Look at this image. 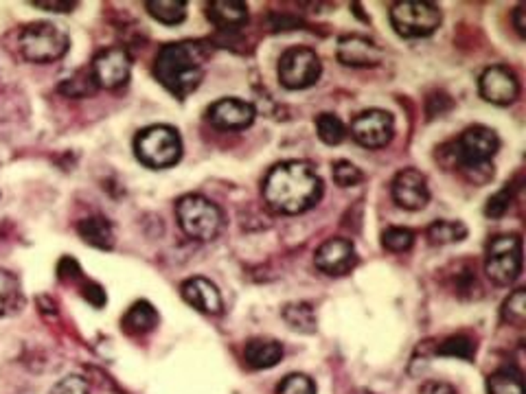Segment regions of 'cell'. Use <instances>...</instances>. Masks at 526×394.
Wrapping results in <instances>:
<instances>
[{
  "label": "cell",
  "instance_id": "cell-24",
  "mask_svg": "<svg viewBox=\"0 0 526 394\" xmlns=\"http://www.w3.org/2000/svg\"><path fill=\"white\" fill-rule=\"evenodd\" d=\"M428 241L433 245H449V244H458L467 237V228L461 221H448V220H439L434 224L428 226V232H425Z\"/></svg>",
  "mask_w": 526,
  "mask_h": 394
},
{
  "label": "cell",
  "instance_id": "cell-38",
  "mask_svg": "<svg viewBox=\"0 0 526 394\" xmlns=\"http://www.w3.org/2000/svg\"><path fill=\"white\" fill-rule=\"evenodd\" d=\"M419 394H458L457 388L445 382H425Z\"/></svg>",
  "mask_w": 526,
  "mask_h": 394
},
{
  "label": "cell",
  "instance_id": "cell-3",
  "mask_svg": "<svg viewBox=\"0 0 526 394\" xmlns=\"http://www.w3.org/2000/svg\"><path fill=\"white\" fill-rule=\"evenodd\" d=\"M500 141L498 134L491 127L485 125H473L467 127L457 142H452V163L461 169V173L472 182H487L490 178H494V160Z\"/></svg>",
  "mask_w": 526,
  "mask_h": 394
},
{
  "label": "cell",
  "instance_id": "cell-4",
  "mask_svg": "<svg viewBox=\"0 0 526 394\" xmlns=\"http://www.w3.org/2000/svg\"><path fill=\"white\" fill-rule=\"evenodd\" d=\"M175 217L189 239L213 241L224 228L220 206L205 196H182L175 202Z\"/></svg>",
  "mask_w": 526,
  "mask_h": 394
},
{
  "label": "cell",
  "instance_id": "cell-30",
  "mask_svg": "<svg viewBox=\"0 0 526 394\" xmlns=\"http://www.w3.org/2000/svg\"><path fill=\"white\" fill-rule=\"evenodd\" d=\"M502 320L522 326L526 320V289H515L502 305Z\"/></svg>",
  "mask_w": 526,
  "mask_h": 394
},
{
  "label": "cell",
  "instance_id": "cell-22",
  "mask_svg": "<svg viewBox=\"0 0 526 394\" xmlns=\"http://www.w3.org/2000/svg\"><path fill=\"white\" fill-rule=\"evenodd\" d=\"M283 320L292 326L298 334H316V313L312 310V305L307 302H290V305L283 307Z\"/></svg>",
  "mask_w": 526,
  "mask_h": 394
},
{
  "label": "cell",
  "instance_id": "cell-25",
  "mask_svg": "<svg viewBox=\"0 0 526 394\" xmlns=\"http://www.w3.org/2000/svg\"><path fill=\"white\" fill-rule=\"evenodd\" d=\"M487 394H524L522 374L515 373L514 368L496 370L487 379Z\"/></svg>",
  "mask_w": 526,
  "mask_h": 394
},
{
  "label": "cell",
  "instance_id": "cell-6",
  "mask_svg": "<svg viewBox=\"0 0 526 394\" xmlns=\"http://www.w3.org/2000/svg\"><path fill=\"white\" fill-rule=\"evenodd\" d=\"M20 53L33 64H51L58 61L69 51V36L53 22H31L20 33Z\"/></svg>",
  "mask_w": 526,
  "mask_h": 394
},
{
  "label": "cell",
  "instance_id": "cell-27",
  "mask_svg": "<svg viewBox=\"0 0 526 394\" xmlns=\"http://www.w3.org/2000/svg\"><path fill=\"white\" fill-rule=\"evenodd\" d=\"M20 302V283L12 272L0 268V316H7Z\"/></svg>",
  "mask_w": 526,
  "mask_h": 394
},
{
  "label": "cell",
  "instance_id": "cell-21",
  "mask_svg": "<svg viewBox=\"0 0 526 394\" xmlns=\"http://www.w3.org/2000/svg\"><path fill=\"white\" fill-rule=\"evenodd\" d=\"M77 232L93 248L112 250V245H115V232H112V226L103 217H86V220L77 224Z\"/></svg>",
  "mask_w": 526,
  "mask_h": 394
},
{
  "label": "cell",
  "instance_id": "cell-39",
  "mask_svg": "<svg viewBox=\"0 0 526 394\" xmlns=\"http://www.w3.org/2000/svg\"><path fill=\"white\" fill-rule=\"evenodd\" d=\"M524 18H526V7H524V4H518V7H515V12H514V25H515V31L520 33V37H526Z\"/></svg>",
  "mask_w": 526,
  "mask_h": 394
},
{
  "label": "cell",
  "instance_id": "cell-5",
  "mask_svg": "<svg viewBox=\"0 0 526 394\" xmlns=\"http://www.w3.org/2000/svg\"><path fill=\"white\" fill-rule=\"evenodd\" d=\"M136 158L150 169H169L182 158V141L169 125H151L136 134Z\"/></svg>",
  "mask_w": 526,
  "mask_h": 394
},
{
  "label": "cell",
  "instance_id": "cell-16",
  "mask_svg": "<svg viewBox=\"0 0 526 394\" xmlns=\"http://www.w3.org/2000/svg\"><path fill=\"white\" fill-rule=\"evenodd\" d=\"M340 64L351 68H373L382 61V49L362 36H344L338 40Z\"/></svg>",
  "mask_w": 526,
  "mask_h": 394
},
{
  "label": "cell",
  "instance_id": "cell-26",
  "mask_svg": "<svg viewBox=\"0 0 526 394\" xmlns=\"http://www.w3.org/2000/svg\"><path fill=\"white\" fill-rule=\"evenodd\" d=\"M316 134H319V139L325 142V145L334 147L344 141V136H347V127H344V123L340 121L336 114L322 112L316 117Z\"/></svg>",
  "mask_w": 526,
  "mask_h": 394
},
{
  "label": "cell",
  "instance_id": "cell-17",
  "mask_svg": "<svg viewBox=\"0 0 526 394\" xmlns=\"http://www.w3.org/2000/svg\"><path fill=\"white\" fill-rule=\"evenodd\" d=\"M182 298L200 313L206 316H220L224 311L220 289L205 277H193L182 283Z\"/></svg>",
  "mask_w": 526,
  "mask_h": 394
},
{
  "label": "cell",
  "instance_id": "cell-23",
  "mask_svg": "<svg viewBox=\"0 0 526 394\" xmlns=\"http://www.w3.org/2000/svg\"><path fill=\"white\" fill-rule=\"evenodd\" d=\"M147 12L151 13L154 20L174 27L187 18V3H182V0H150Z\"/></svg>",
  "mask_w": 526,
  "mask_h": 394
},
{
  "label": "cell",
  "instance_id": "cell-9",
  "mask_svg": "<svg viewBox=\"0 0 526 394\" xmlns=\"http://www.w3.org/2000/svg\"><path fill=\"white\" fill-rule=\"evenodd\" d=\"M322 66L316 51L292 46L279 60V82L287 90H305L320 79Z\"/></svg>",
  "mask_w": 526,
  "mask_h": 394
},
{
  "label": "cell",
  "instance_id": "cell-12",
  "mask_svg": "<svg viewBox=\"0 0 526 394\" xmlns=\"http://www.w3.org/2000/svg\"><path fill=\"white\" fill-rule=\"evenodd\" d=\"M314 263L327 277H344L358 263V253H355V245L349 239L334 237L316 250Z\"/></svg>",
  "mask_w": 526,
  "mask_h": 394
},
{
  "label": "cell",
  "instance_id": "cell-7",
  "mask_svg": "<svg viewBox=\"0 0 526 394\" xmlns=\"http://www.w3.org/2000/svg\"><path fill=\"white\" fill-rule=\"evenodd\" d=\"M443 22V13L434 3L400 0L391 7V25L401 37H428Z\"/></svg>",
  "mask_w": 526,
  "mask_h": 394
},
{
  "label": "cell",
  "instance_id": "cell-8",
  "mask_svg": "<svg viewBox=\"0 0 526 394\" xmlns=\"http://www.w3.org/2000/svg\"><path fill=\"white\" fill-rule=\"evenodd\" d=\"M485 272L491 283L511 285L522 272V239L518 235H498L485 254Z\"/></svg>",
  "mask_w": 526,
  "mask_h": 394
},
{
  "label": "cell",
  "instance_id": "cell-29",
  "mask_svg": "<svg viewBox=\"0 0 526 394\" xmlns=\"http://www.w3.org/2000/svg\"><path fill=\"white\" fill-rule=\"evenodd\" d=\"M60 90L66 97H90V94L97 92V84H94L90 70H82V73H75L73 77L61 82Z\"/></svg>",
  "mask_w": 526,
  "mask_h": 394
},
{
  "label": "cell",
  "instance_id": "cell-2",
  "mask_svg": "<svg viewBox=\"0 0 526 394\" xmlns=\"http://www.w3.org/2000/svg\"><path fill=\"white\" fill-rule=\"evenodd\" d=\"M206 51L198 42H174L163 46L154 60V77L178 99L196 92L205 79Z\"/></svg>",
  "mask_w": 526,
  "mask_h": 394
},
{
  "label": "cell",
  "instance_id": "cell-34",
  "mask_svg": "<svg viewBox=\"0 0 526 394\" xmlns=\"http://www.w3.org/2000/svg\"><path fill=\"white\" fill-rule=\"evenodd\" d=\"M511 196H514V189H511L509 184H506V187H502L500 191L496 193V196H491L490 199H487L485 215L494 217V220L505 215V213L509 211V206H511Z\"/></svg>",
  "mask_w": 526,
  "mask_h": 394
},
{
  "label": "cell",
  "instance_id": "cell-37",
  "mask_svg": "<svg viewBox=\"0 0 526 394\" xmlns=\"http://www.w3.org/2000/svg\"><path fill=\"white\" fill-rule=\"evenodd\" d=\"M33 7L45 9V12L55 13H69L77 7V3H64V0H45V3H33Z\"/></svg>",
  "mask_w": 526,
  "mask_h": 394
},
{
  "label": "cell",
  "instance_id": "cell-10",
  "mask_svg": "<svg viewBox=\"0 0 526 394\" xmlns=\"http://www.w3.org/2000/svg\"><path fill=\"white\" fill-rule=\"evenodd\" d=\"M351 136L367 149H382L395 136V121L384 110H364L351 123Z\"/></svg>",
  "mask_w": 526,
  "mask_h": 394
},
{
  "label": "cell",
  "instance_id": "cell-33",
  "mask_svg": "<svg viewBox=\"0 0 526 394\" xmlns=\"http://www.w3.org/2000/svg\"><path fill=\"white\" fill-rule=\"evenodd\" d=\"M334 180L338 187L351 189L355 187V184L362 182L364 175L362 171L355 167V165H351L349 160H338V163H334Z\"/></svg>",
  "mask_w": 526,
  "mask_h": 394
},
{
  "label": "cell",
  "instance_id": "cell-15",
  "mask_svg": "<svg viewBox=\"0 0 526 394\" xmlns=\"http://www.w3.org/2000/svg\"><path fill=\"white\" fill-rule=\"evenodd\" d=\"M206 118L217 130H246L255 121V106L244 99H220L208 108Z\"/></svg>",
  "mask_w": 526,
  "mask_h": 394
},
{
  "label": "cell",
  "instance_id": "cell-32",
  "mask_svg": "<svg viewBox=\"0 0 526 394\" xmlns=\"http://www.w3.org/2000/svg\"><path fill=\"white\" fill-rule=\"evenodd\" d=\"M277 394H316V386L307 374L292 373L279 383Z\"/></svg>",
  "mask_w": 526,
  "mask_h": 394
},
{
  "label": "cell",
  "instance_id": "cell-31",
  "mask_svg": "<svg viewBox=\"0 0 526 394\" xmlns=\"http://www.w3.org/2000/svg\"><path fill=\"white\" fill-rule=\"evenodd\" d=\"M439 355H445V358H458V359H473V353H476V346L473 342L467 338V335H452L443 342V344L437 349Z\"/></svg>",
  "mask_w": 526,
  "mask_h": 394
},
{
  "label": "cell",
  "instance_id": "cell-36",
  "mask_svg": "<svg viewBox=\"0 0 526 394\" xmlns=\"http://www.w3.org/2000/svg\"><path fill=\"white\" fill-rule=\"evenodd\" d=\"M84 298L94 307H103L106 305V292H103L101 285L97 283H86L84 285Z\"/></svg>",
  "mask_w": 526,
  "mask_h": 394
},
{
  "label": "cell",
  "instance_id": "cell-35",
  "mask_svg": "<svg viewBox=\"0 0 526 394\" xmlns=\"http://www.w3.org/2000/svg\"><path fill=\"white\" fill-rule=\"evenodd\" d=\"M51 394H90V386L86 379L79 377V374H69V377L55 383Z\"/></svg>",
  "mask_w": 526,
  "mask_h": 394
},
{
  "label": "cell",
  "instance_id": "cell-19",
  "mask_svg": "<svg viewBox=\"0 0 526 394\" xmlns=\"http://www.w3.org/2000/svg\"><path fill=\"white\" fill-rule=\"evenodd\" d=\"M244 359L253 370L274 368L283 359V346L277 340L255 338L246 344Z\"/></svg>",
  "mask_w": 526,
  "mask_h": 394
},
{
  "label": "cell",
  "instance_id": "cell-18",
  "mask_svg": "<svg viewBox=\"0 0 526 394\" xmlns=\"http://www.w3.org/2000/svg\"><path fill=\"white\" fill-rule=\"evenodd\" d=\"M206 18L222 31H237L248 22V4L239 0H215L206 4Z\"/></svg>",
  "mask_w": 526,
  "mask_h": 394
},
{
  "label": "cell",
  "instance_id": "cell-28",
  "mask_svg": "<svg viewBox=\"0 0 526 394\" xmlns=\"http://www.w3.org/2000/svg\"><path fill=\"white\" fill-rule=\"evenodd\" d=\"M415 244V232L410 228L391 226L382 232V245L388 253H409Z\"/></svg>",
  "mask_w": 526,
  "mask_h": 394
},
{
  "label": "cell",
  "instance_id": "cell-13",
  "mask_svg": "<svg viewBox=\"0 0 526 394\" xmlns=\"http://www.w3.org/2000/svg\"><path fill=\"white\" fill-rule=\"evenodd\" d=\"M392 199L404 211H424L430 202L428 180L421 171L404 169L392 180Z\"/></svg>",
  "mask_w": 526,
  "mask_h": 394
},
{
  "label": "cell",
  "instance_id": "cell-1",
  "mask_svg": "<svg viewBox=\"0 0 526 394\" xmlns=\"http://www.w3.org/2000/svg\"><path fill=\"white\" fill-rule=\"evenodd\" d=\"M322 180L305 160H287L270 169L263 180V199L272 211L298 215L320 202Z\"/></svg>",
  "mask_w": 526,
  "mask_h": 394
},
{
  "label": "cell",
  "instance_id": "cell-11",
  "mask_svg": "<svg viewBox=\"0 0 526 394\" xmlns=\"http://www.w3.org/2000/svg\"><path fill=\"white\" fill-rule=\"evenodd\" d=\"M90 73H93L97 88H123V85L130 82L132 60L125 49L110 46V49H103L101 53H97V57L93 60V66H90Z\"/></svg>",
  "mask_w": 526,
  "mask_h": 394
},
{
  "label": "cell",
  "instance_id": "cell-20",
  "mask_svg": "<svg viewBox=\"0 0 526 394\" xmlns=\"http://www.w3.org/2000/svg\"><path fill=\"white\" fill-rule=\"evenodd\" d=\"M158 325V311L150 305L147 301H139L127 310L123 316L121 326L127 335H145L151 334Z\"/></svg>",
  "mask_w": 526,
  "mask_h": 394
},
{
  "label": "cell",
  "instance_id": "cell-14",
  "mask_svg": "<svg viewBox=\"0 0 526 394\" xmlns=\"http://www.w3.org/2000/svg\"><path fill=\"white\" fill-rule=\"evenodd\" d=\"M485 101L494 106H511L520 94V82L515 73L506 66H490L478 82Z\"/></svg>",
  "mask_w": 526,
  "mask_h": 394
}]
</instances>
